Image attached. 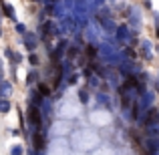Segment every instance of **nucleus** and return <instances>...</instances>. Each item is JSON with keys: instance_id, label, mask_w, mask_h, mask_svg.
<instances>
[{"instance_id": "nucleus-17", "label": "nucleus", "mask_w": 159, "mask_h": 155, "mask_svg": "<svg viewBox=\"0 0 159 155\" xmlns=\"http://www.w3.org/2000/svg\"><path fill=\"white\" fill-rule=\"evenodd\" d=\"M75 83H77V75H70L69 81H66V85H75Z\"/></svg>"}, {"instance_id": "nucleus-2", "label": "nucleus", "mask_w": 159, "mask_h": 155, "mask_svg": "<svg viewBox=\"0 0 159 155\" xmlns=\"http://www.w3.org/2000/svg\"><path fill=\"white\" fill-rule=\"evenodd\" d=\"M22 43H24V47H26L28 51H34L36 44H39V36H36L34 32H24L22 34Z\"/></svg>"}, {"instance_id": "nucleus-19", "label": "nucleus", "mask_w": 159, "mask_h": 155, "mask_svg": "<svg viewBox=\"0 0 159 155\" xmlns=\"http://www.w3.org/2000/svg\"><path fill=\"white\" fill-rule=\"evenodd\" d=\"M2 75H4V69H2V62H0V81H2Z\"/></svg>"}, {"instance_id": "nucleus-4", "label": "nucleus", "mask_w": 159, "mask_h": 155, "mask_svg": "<svg viewBox=\"0 0 159 155\" xmlns=\"http://www.w3.org/2000/svg\"><path fill=\"white\" fill-rule=\"evenodd\" d=\"M57 113H58L61 117H65V115H75V113H77V109H75V105H73V103H69V105L62 103V105H61V109H58Z\"/></svg>"}, {"instance_id": "nucleus-20", "label": "nucleus", "mask_w": 159, "mask_h": 155, "mask_svg": "<svg viewBox=\"0 0 159 155\" xmlns=\"http://www.w3.org/2000/svg\"><path fill=\"white\" fill-rule=\"evenodd\" d=\"M36 2H43V0H36Z\"/></svg>"}, {"instance_id": "nucleus-7", "label": "nucleus", "mask_w": 159, "mask_h": 155, "mask_svg": "<svg viewBox=\"0 0 159 155\" xmlns=\"http://www.w3.org/2000/svg\"><path fill=\"white\" fill-rule=\"evenodd\" d=\"M65 125L66 123H57V125H54V127H52V135H62V133H66V131H69V127H65Z\"/></svg>"}, {"instance_id": "nucleus-13", "label": "nucleus", "mask_w": 159, "mask_h": 155, "mask_svg": "<svg viewBox=\"0 0 159 155\" xmlns=\"http://www.w3.org/2000/svg\"><path fill=\"white\" fill-rule=\"evenodd\" d=\"M36 77H39V75H36L34 71H30V73H28V85H32V83L36 81Z\"/></svg>"}, {"instance_id": "nucleus-14", "label": "nucleus", "mask_w": 159, "mask_h": 155, "mask_svg": "<svg viewBox=\"0 0 159 155\" xmlns=\"http://www.w3.org/2000/svg\"><path fill=\"white\" fill-rule=\"evenodd\" d=\"M16 32H20V34H24V32H26V26H24V24L22 22H18V24H16Z\"/></svg>"}, {"instance_id": "nucleus-8", "label": "nucleus", "mask_w": 159, "mask_h": 155, "mask_svg": "<svg viewBox=\"0 0 159 155\" xmlns=\"http://www.w3.org/2000/svg\"><path fill=\"white\" fill-rule=\"evenodd\" d=\"M2 10H4V14H6L8 18H14V8H12L10 4H6V2H4V4H2Z\"/></svg>"}, {"instance_id": "nucleus-6", "label": "nucleus", "mask_w": 159, "mask_h": 155, "mask_svg": "<svg viewBox=\"0 0 159 155\" xmlns=\"http://www.w3.org/2000/svg\"><path fill=\"white\" fill-rule=\"evenodd\" d=\"M66 47H69V43H66V40H61V43H58L57 51L52 52V58H54V61H58V58H61V54L66 51Z\"/></svg>"}, {"instance_id": "nucleus-16", "label": "nucleus", "mask_w": 159, "mask_h": 155, "mask_svg": "<svg viewBox=\"0 0 159 155\" xmlns=\"http://www.w3.org/2000/svg\"><path fill=\"white\" fill-rule=\"evenodd\" d=\"M28 62H30V65H39V57H36V54L32 52L30 57H28Z\"/></svg>"}, {"instance_id": "nucleus-21", "label": "nucleus", "mask_w": 159, "mask_h": 155, "mask_svg": "<svg viewBox=\"0 0 159 155\" xmlns=\"http://www.w3.org/2000/svg\"><path fill=\"white\" fill-rule=\"evenodd\" d=\"M0 34H2V30H0Z\"/></svg>"}, {"instance_id": "nucleus-3", "label": "nucleus", "mask_w": 159, "mask_h": 155, "mask_svg": "<svg viewBox=\"0 0 159 155\" xmlns=\"http://www.w3.org/2000/svg\"><path fill=\"white\" fill-rule=\"evenodd\" d=\"M40 115H43V119H48L51 117V113H52V103L48 101V99H44L43 103H40Z\"/></svg>"}, {"instance_id": "nucleus-18", "label": "nucleus", "mask_w": 159, "mask_h": 155, "mask_svg": "<svg viewBox=\"0 0 159 155\" xmlns=\"http://www.w3.org/2000/svg\"><path fill=\"white\" fill-rule=\"evenodd\" d=\"M12 62H22V54L16 52V54H14V58H12Z\"/></svg>"}, {"instance_id": "nucleus-5", "label": "nucleus", "mask_w": 159, "mask_h": 155, "mask_svg": "<svg viewBox=\"0 0 159 155\" xmlns=\"http://www.w3.org/2000/svg\"><path fill=\"white\" fill-rule=\"evenodd\" d=\"M10 93H12V85L8 81H0V97L8 99V97H10Z\"/></svg>"}, {"instance_id": "nucleus-1", "label": "nucleus", "mask_w": 159, "mask_h": 155, "mask_svg": "<svg viewBox=\"0 0 159 155\" xmlns=\"http://www.w3.org/2000/svg\"><path fill=\"white\" fill-rule=\"evenodd\" d=\"M40 32H43V39H44V40H48L51 36H57L61 30H58V26L52 22V20H47V22L40 26Z\"/></svg>"}, {"instance_id": "nucleus-11", "label": "nucleus", "mask_w": 159, "mask_h": 155, "mask_svg": "<svg viewBox=\"0 0 159 155\" xmlns=\"http://www.w3.org/2000/svg\"><path fill=\"white\" fill-rule=\"evenodd\" d=\"M62 26H65L66 30H75V22H73V18H65V20H62Z\"/></svg>"}, {"instance_id": "nucleus-15", "label": "nucleus", "mask_w": 159, "mask_h": 155, "mask_svg": "<svg viewBox=\"0 0 159 155\" xmlns=\"http://www.w3.org/2000/svg\"><path fill=\"white\" fill-rule=\"evenodd\" d=\"M10 153L12 155H20V153H22V147H20V145H14V147L10 149Z\"/></svg>"}, {"instance_id": "nucleus-10", "label": "nucleus", "mask_w": 159, "mask_h": 155, "mask_svg": "<svg viewBox=\"0 0 159 155\" xmlns=\"http://www.w3.org/2000/svg\"><path fill=\"white\" fill-rule=\"evenodd\" d=\"M39 93L43 95V97H48V95H51V87L43 83V85H39Z\"/></svg>"}, {"instance_id": "nucleus-12", "label": "nucleus", "mask_w": 159, "mask_h": 155, "mask_svg": "<svg viewBox=\"0 0 159 155\" xmlns=\"http://www.w3.org/2000/svg\"><path fill=\"white\" fill-rule=\"evenodd\" d=\"M79 101H81V103H87V101H89V95H87V91H79Z\"/></svg>"}, {"instance_id": "nucleus-9", "label": "nucleus", "mask_w": 159, "mask_h": 155, "mask_svg": "<svg viewBox=\"0 0 159 155\" xmlns=\"http://www.w3.org/2000/svg\"><path fill=\"white\" fill-rule=\"evenodd\" d=\"M10 111V103H8V99H0V113H8Z\"/></svg>"}]
</instances>
